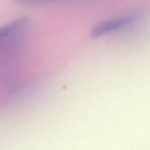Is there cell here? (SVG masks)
Returning <instances> with one entry per match:
<instances>
[{
	"label": "cell",
	"mask_w": 150,
	"mask_h": 150,
	"mask_svg": "<svg viewBox=\"0 0 150 150\" xmlns=\"http://www.w3.org/2000/svg\"><path fill=\"white\" fill-rule=\"evenodd\" d=\"M133 18L131 16H123L111 20L104 21L93 27V29L91 30V35L93 37H98L112 33L126 27L127 24H130Z\"/></svg>",
	"instance_id": "2"
},
{
	"label": "cell",
	"mask_w": 150,
	"mask_h": 150,
	"mask_svg": "<svg viewBox=\"0 0 150 150\" xmlns=\"http://www.w3.org/2000/svg\"><path fill=\"white\" fill-rule=\"evenodd\" d=\"M19 3H33V2H39V1H44V0H16Z\"/></svg>",
	"instance_id": "3"
},
{
	"label": "cell",
	"mask_w": 150,
	"mask_h": 150,
	"mask_svg": "<svg viewBox=\"0 0 150 150\" xmlns=\"http://www.w3.org/2000/svg\"><path fill=\"white\" fill-rule=\"evenodd\" d=\"M30 24L28 18H19L0 27V49L17 42L26 31Z\"/></svg>",
	"instance_id": "1"
}]
</instances>
